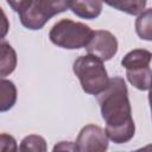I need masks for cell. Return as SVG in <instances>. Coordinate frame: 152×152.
I'll return each mask as SVG.
<instances>
[{
	"label": "cell",
	"mask_w": 152,
	"mask_h": 152,
	"mask_svg": "<svg viewBox=\"0 0 152 152\" xmlns=\"http://www.w3.org/2000/svg\"><path fill=\"white\" fill-rule=\"evenodd\" d=\"M97 102L108 139L115 144H125L133 139L135 124L125 80L120 76L112 77L106 90L97 95Z\"/></svg>",
	"instance_id": "1"
},
{
	"label": "cell",
	"mask_w": 152,
	"mask_h": 152,
	"mask_svg": "<svg viewBox=\"0 0 152 152\" xmlns=\"http://www.w3.org/2000/svg\"><path fill=\"white\" fill-rule=\"evenodd\" d=\"M7 4L18 13L24 27L36 31L55 15L69 10L65 0H8Z\"/></svg>",
	"instance_id": "2"
},
{
	"label": "cell",
	"mask_w": 152,
	"mask_h": 152,
	"mask_svg": "<svg viewBox=\"0 0 152 152\" xmlns=\"http://www.w3.org/2000/svg\"><path fill=\"white\" fill-rule=\"evenodd\" d=\"M72 71L78 78L84 93L89 95H100L109 84V77L103 62L91 55L78 56L74 64Z\"/></svg>",
	"instance_id": "3"
},
{
	"label": "cell",
	"mask_w": 152,
	"mask_h": 152,
	"mask_svg": "<svg viewBox=\"0 0 152 152\" xmlns=\"http://www.w3.org/2000/svg\"><path fill=\"white\" fill-rule=\"evenodd\" d=\"M94 30L81 21H74L64 18L53 24L49 32V39L58 48L66 50H77L86 48L91 37Z\"/></svg>",
	"instance_id": "4"
},
{
	"label": "cell",
	"mask_w": 152,
	"mask_h": 152,
	"mask_svg": "<svg viewBox=\"0 0 152 152\" xmlns=\"http://www.w3.org/2000/svg\"><path fill=\"white\" fill-rule=\"evenodd\" d=\"M76 145L80 152H106L109 146V139L106 131L94 124H88L81 128Z\"/></svg>",
	"instance_id": "5"
},
{
	"label": "cell",
	"mask_w": 152,
	"mask_h": 152,
	"mask_svg": "<svg viewBox=\"0 0 152 152\" xmlns=\"http://www.w3.org/2000/svg\"><path fill=\"white\" fill-rule=\"evenodd\" d=\"M118 39L107 30H95L89 44L86 46L88 55L95 56L102 62L112 59L118 52Z\"/></svg>",
	"instance_id": "6"
},
{
	"label": "cell",
	"mask_w": 152,
	"mask_h": 152,
	"mask_svg": "<svg viewBox=\"0 0 152 152\" xmlns=\"http://www.w3.org/2000/svg\"><path fill=\"white\" fill-rule=\"evenodd\" d=\"M103 4L97 0H75L69 1V10L83 19H95L102 12Z\"/></svg>",
	"instance_id": "7"
},
{
	"label": "cell",
	"mask_w": 152,
	"mask_h": 152,
	"mask_svg": "<svg viewBox=\"0 0 152 152\" xmlns=\"http://www.w3.org/2000/svg\"><path fill=\"white\" fill-rule=\"evenodd\" d=\"M152 61V52L146 49H134L127 52L122 59L121 65L126 70H134L140 68H147L150 66V63Z\"/></svg>",
	"instance_id": "8"
},
{
	"label": "cell",
	"mask_w": 152,
	"mask_h": 152,
	"mask_svg": "<svg viewBox=\"0 0 152 152\" xmlns=\"http://www.w3.org/2000/svg\"><path fill=\"white\" fill-rule=\"evenodd\" d=\"M0 76L5 78L15 70L17 53L10 43L2 40L0 44Z\"/></svg>",
	"instance_id": "9"
},
{
	"label": "cell",
	"mask_w": 152,
	"mask_h": 152,
	"mask_svg": "<svg viewBox=\"0 0 152 152\" xmlns=\"http://www.w3.org/2000/svg\"><path fill=\"white\" fill-rule=\"evenodd\" d=\"M126 77L128 82L138 90H148L152 83V70L150 66L134 70H126Z\"/></svg>",
	"instance_id": "10"
},
{
	"label": "cell",
	"mask_w": 152,
	"mask_h": 152,
	"mask_svg": "<svg viewBox=\"0 0 152 152\" xmlns=\"http://www.w3.org/2000/svg\"><path fill=\"white\" fill-rule=\"evenodd\" d=\"M0 112L5 113L13 108L17 102V88L10 80L1 78L0 81Z\"/></svg>",
	"instance_id": "11"
},
{
	"label": "cell",
	"mask_w": 152,
	"mask_h": 152,
	"mask_svg": "<svg viewBox=\"0 0 152 152\" xmlns=\"http://www.w3.org/2000/svg\"><path fill=\"white\" fill-rule=\"evenodd\" d=\"M134 27L140 39L152 42V8L145 10L137 17Z\"/></svg>",
	"instance_id": "12"
},
{
	"label": "cell",
	"mask_w": 152,
	"mask_h": 152,
	"mask_svg": "<svg viewBox=\"0 0 152 152\" xmlns=\"http://www.w3.org/2000/svg\"><path fill=\"white\" fill-rule=\"evenodd\" d=\"M18 152H48V142L42 135L30 134L20 141Z\"/></svg>",
	"instance_id": "13"
},
{
	"label": "cell",
	"mask_w": 152,
	"mask_h": 152,
	"mask_svg": "<svg viewBox=\"0 0 152 152\" xmlns=\"http://www.w3.org/2000/svg\"><path fill=\"white\" fill-rule=\"evenodd\" d=\"M108 6L116 8L120 12H125L131 15H140L145 10L146 1L145 0H124V1H114L107 2Z\"/></svg>",
	"instance_id": "14"
},
{
	"label": "cell",
	"mask_w": 152,
	"mask_h": 152,
	"mask_svg": "<svg viewBox=\"0 0 152 152\" xmlns=\"http://www.w3.org/2000/svg\"><path fill=\"white\" fill-rule=\"evenodd\" d=\"M0 150L1 152H18L19 147L14 137L7 133H1L0 135Z\"/></svg>",
	"instance_id": "15"
},
{
	"label": "cell",
	"mask_w": 152,
	"mask_h": 152,
	"mask_svg": "<svg viewBox=\"0 0 152 152\" xmlns=\"http://www.w3.org/2000/svg\"><path fill=\"white\" fill-rule=\"evenodd\" d=\"M52 152H80V150H78L76 142H72V141H59L53 146Z\"/></svg>",
	"instance_id": "16"
},
{
	"label": "cell",
	"mask_w": 152,
	"mask_h": 152,
	"mask_svg": "<svg viewBox=\"0 0 152 152\" xmlns=\"http://www.w3.org/2000/svg\"><path fill=\"white\" fill-rule=\"evenodd\" d=\"M0 13L2 15V19H1V23H2V26H1V38H4L6 32H7V30H8V23H7V18H6L2 8H0Z\"/></svg>",
	"instance_id": "17"
},
{
	"label": "cell",
	"mask_w": 152,
	"mask_h": 152,
	"mask_svg": "<svg viewBox=\"0 0 152 152\" xmlns=\"http://www.w3.org/2000/svg\"><path fill=\"white\" fill-rule=\"evenodd\" d=\"M132 152H152V144H148V145H145L135 151H132Z\"/></svg>",
	"instance_id": "18"
},
{
	"label": "cell",
	"mask_w": 152,
	"mask_h": 152,
	"mask_svg": "<svg viewBox=\"0 0 152 152\" xmlns=\"http://www.w3.org/2000/svg\"><path fill=\"white\" fill-rule=\"evenodd\" d=\"M148 103H150L151 116H152V83H151V87H150V89H148Z\"/></svg>",
	"instance_id": "19"
}]
</instances>
